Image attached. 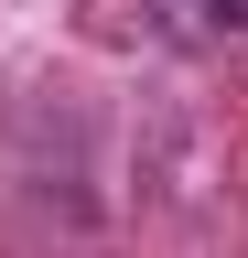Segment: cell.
<instances>
[{
    "instance_id": "cell-1",
    "label": "cell",
    "mask_w": 248,
    "mask_h": 258,
    "mask_svg": "<svg viewBox=\"0 0 248 258\" xmlns=\"http://www.w3.org/2000/svg\"><path fill=\"white\" fill-rule=\"evenodd\" d=\"M216 22H248V0H216Z\"/></svg>"
}]
</instances>
